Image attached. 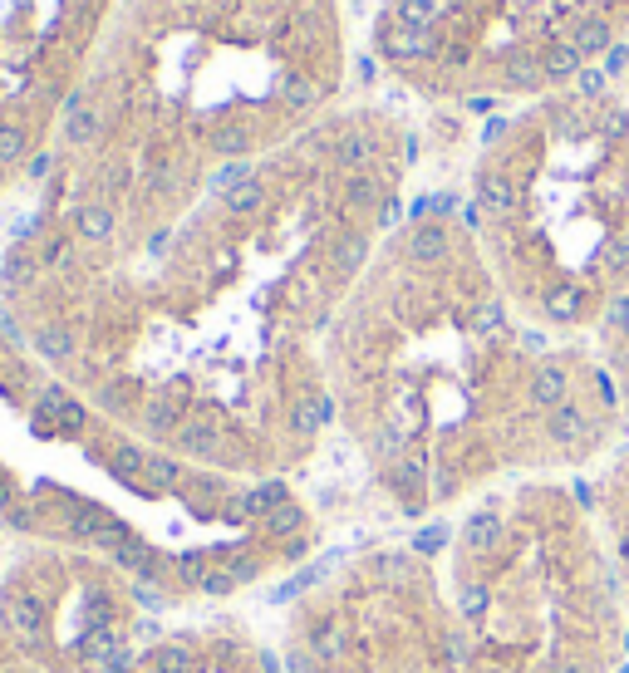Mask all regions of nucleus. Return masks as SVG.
<instances>
[{
    "label": "nucleus",
    "instance_id": "nucleus-1",
    "mask_svg": "<svg viewBox=\"0 0 629 673\" xmlns=\"http://www.w3.org/2000/svg\"><path fill=\"white\" fill-rule=\"evenodd\" d=\"M408 153L399 113L330 109L138 246H10L0 300L59 384L138 443L290 482L335 423L320 339L399 226Z\"/></svg>",
    "mask_w": 629,
    "mask_h": 673
},
{
    "label": "nucleus",
    "instance_id": "nucleus-2",
    "mask_svg": "<svg viewBox=\"0 0 629 673\" xmlns=\"http://www.w3.org/2000/svg\"><path fill=\"white\" fill-rule=\"evenodd\" d=\"M335 423L408 521L605 462L625 398L595 344L516 315L467 217L399 222L325 335Z\"/></svg>",
    "mask_w": 629,
    "mask_h": 673
},
{
    "label": "nucleus",
    "instance_id": "nucleus-3",
    "mask_svg": "<svg viewBox=\"0 0 629 673\" xmlns=\"http://www.w3.org/2000/svg\"><path fill=\"white\" fill-rule=\"evenodd\" d=\"M467 226L521 320L595 335L629 285V99L605 69L487 128Z\"/></svg>",
    "mask_w": 629,
    "mask_h": 673
},
{
    "label": "nucleus",
    "instance_id": "nucleus-4",
    "mask_svg": "<svg viewBox=\"0 0 629 673\" xmlns=\"http://www.w3.org/2000/svg\"><path fill=\"white\" fill-rule=\"evenodd\" d=\"M458 673H620L629 615L590 492L521 477L438 531Z\"/></svg>",
    "mask_w": 629,
    "mask_h": 673
},
{
    "label": "nucleus",
    "instance_id": "nucleus-5",
    "mask_svg": "<svg viewBox=\"0 0 629 673\" xmlns=\"http://www.w3.org/2000/svg\"><path fill=\"white\" fill-rule=\"evenodd\" d=\"M629 0H384L379 59L428 99H541L620 50Z\"/></svg>",
    "mask_w": 629,
    "mask_h": 673
},
{
    "label": "nucleus",
    "instance_id": "nucleus-6",
    "mask_svg": "<svg viewBox=\"0 0 629 673\" xmlns=\"http://www.w3.org/2000/svg\"><path fill=\"white\" fill-rule=\"evenodd\" d=\"M286 673H458V624L433 551L369 546L330 565L286 615Z\"/></svg>",
    "mask_w": 629,
    "mask_h": 673
},
{
    "label": "nucleus",
    "instance_id": "nucleus-7",
    "mask_svg": "<svg viewBox=\"0 0 629 673\" xmlns=\"http://www.w3.org/2000/svg\"><path fill=\"white\" fill-rule=\"evenodd\" d=\"M163 605L114 561L25 541L0 565V629L45 673H114Z\"/></svg>",
    "mask_w": 629,
    "mask_h": 673
},
{
    "label": "nucleus",
    "instance_id": "nucleus-8",
    "mask_svg": "<svg viewBox=\"0 0 629 673\" xmlns=\"http://www.w3.org/2000/svg\"><path fill=\"white\" fill-rule=\"evenodd\" d=\"M114 673H276V659L236 610H207L177 624L153 619Z\"/></svg>",
    "mask_w": 629,
    "mask_h": 673
},
{
    "label": "nucleus",
    "instance_id": "nucleus-9",
    "mask_svg": "<svg viewBox=\"0 0 629 673\" xmlns=\"http://www.w3.org/2000/svg\"><path fill=\"white\" fill-rule=\"evenodd\" d=\"M585 492H590V506L600 516V531L610 541L615 575H620V595H625V615H629V448L610 452Z\"/></svg>",
    "mask_w": 629,
    "mask_h": 673
},
{
    "label": "nucleus",
    "instance_id": "nucleus-10",
    "mask_svg": "<svg viewBox=\"0 0 629 673\" xmlns=\"http://www.w3.org/2000/svg\"><path fill=\"white\" fill-rule=\"evenodd\" d=\"M595 354L610 369V379H615V389H620L629 413V285L605 305V315L595 325Z\"/></svg>",
    "mask_w": 629,
    "mask_h": 673
},
{
    "label": "nucleus",
    "instance_id": "nucleus-11",
    "mask_svg": "<svg viewBox=\"0 0 629 673\" xmlns=\"http://www.w3.org/2000/svg\"><path fill=\"white\" fill-rule=\"evenodd\" d=\"M0 673H45V669H35V664L20 654V644L0 629Z\"/></svg>",
    "mask_w": 629,
    "mask_h": 673
},
{
    "label": "nucleus",
    "instance_id": "nucleus-12",
    "mask_svg": "<svg viewBox=\"0 0 629 673\" xmlns=\"http://www.w3.org/2000/svg\"><path fill=\"white\" fill-rule=\"evenodd\" d=\"M0 565H5V531H0Z\"/></svg>",
    "mask_w": 629,
    "mask_h": 673
},
{
    "label": "nucleus",
    "instance_id": "nucleus-13",
    "mask_svg": "<svg viewBox=\"0 0 629 673\" xmlns=\"http://www.w3.org/2000/svg\"><path fill=\"white\" fill-rule=\"evenodd\" d=\"M620 673H629V669H620Z\"/></svg>",
    "mask_w": 629,
    "mask_h": 673
}]
</instances>
